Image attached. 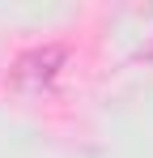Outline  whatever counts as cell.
<instances>
[{
	"instance_id": "obj_1",
	"label": "cell",
	"mask_w": 153,
	"mask_h": 158,
	"mask_svg": "<svg viewBox=\"0 0 153 158\" xmlns=\"http://www.w3.org/2000/svg\"><path fill=\"white\" fill-rule=\"evenodd\" d=\"M140 56H153V39H149V47H145V52H140Z\"/></svg>"
}]
</instances>
